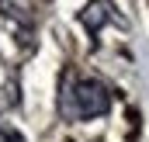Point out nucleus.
<instances>
[{
	"label": "nucleus",
	"instance_id": "obj_1",
	"mask_svg": "<svg viewBox=\"0 0 149 142\" xmlns=\"http://www.w3.org/2000/svg\"><path fill=\"white\" fill-rule=\"evenodd\" d=\"M108 107H111V94H108L104 83H97V80H76V76H70L63 83V97H59L63 118H70V121H90V118L108 114Z\"/></svg>",
	"mask_w": 149,
	"mask_h": 142
},
{
	"label": "nucleus",
	"instance_id": "obj_2",
	"mask_svg": "<svg viewBox=\"0 0 149 142\" xmlns=\"http://www.w3.org/2000/svg\"><path fill=\"white\" fill-rule=\"evenodd\" d=\"M0 14H3V21L21 35V45H31L35 21H38V10H35L31 0H0Z\"/></svg>",
	"mask_w": 149,
	"mask_h": 142
},
{
	"label": "nucleus",
	"instance_id": "obj_3",
	"mask_svg": "<svg viewBox=\"0 0 149 142\" xmlns=\"http://www.w3.org/2000/svg\"><path fill=\"white\" fill-rule=\"evenodd\" d=\"M80 21H83V28H87L90 35H97L108 21H118V14H114V7L108 0H94L87 10H80Z\"/></svg>",
	"mask_w": 149,
	"mask_h": 142
},
{
	"label": "nucleus",
	"instance_id": "obj_4",
	"mask_svg": "<svg viewBox=\"0 0 149 142\" xmlns=\"http://www.w3.org/2000/svg\"><path fill=\"white\" fill-rule=\"evenodd\" d=\"M0 142H24V135L14 128V125H7V121H0Z\"/></svg>",
	"mask_w": 149,
	"mask_h": 142
}]
</instances>
